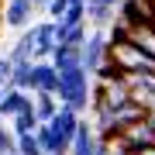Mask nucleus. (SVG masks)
I'll return each mask as SVG.
<instances>
[{"mask_svg":"<svg viewBox=\"0 0 155 155\" xmlns=\"http://www.w3.org/2000/svg\"><path fill=\"white\" fill-rule=\"evenodd\" d=\"M72 4H90V0H72Z\"/></svg>","mask_w":155,"mask_h":155,"instance_id":"nucleus-20","label":"nucleus"},{"mask_svg":"<svg viewBox=\"0 0 155 155\" xmlns=\"http://www.w3.org/2000/svg\"><path fill=\"white\" fill-rule=\"evenodd\" d=\"M107 55H110V38H107L104 31H90V38L83 45V69L90 76H97V72L107 66Z\"/></svg>","mask_w":155,"mask_h":155,"instance_id":"nucleus-3","label":"nucleus"},{"mask_svg":"<svg viewBox=\"0 0 155 155\" xmlns=\"http://www.w3.org/2000/svg\"><path fill=\"white\" fill-rule=\"evenodd\" d=\"M14 152H17V134L0 124V155H14Z\"/></svg>","mask_w":155,"mask_h":155,"instance_id":"nucleus-16","label":"nucleus"},{"mask_svg":"<svg viewBox=\"0 0 155 155\" xmlns=\"http://www.w3.org/2000/svg\"><path fill=\"white\" fill-rule=\"evenodd\" d=\"M11 76H14V59L4 55L0 59V90H11Z\"/></svg>","mask_w":155,"mask_h":155,"instance_id":"nucleus-17","label":"nucleus"},{"mask_svg":"<svg viewBox=\"0 0 155 155\" xmlns=\"http://www.w3.org/2000/svg\"><path fill=\"white\" fill-rule=\"evenodd\" d=\"M11 90H35V62H24V66H14V76H11Z\"/></svg>","mask_w":155,"mask_h":155,"instance_id":"nucleus-14","label":"nucleus"},{"mask_svg":"<svg viewBox=\"0 0 155 155\" xmlns=\"http://www.w3.org/2000/svg\"><path fill=\"white\" fill-rule=\"evenodd\" d=\"M0 121H4V117H0Z\"/></svg>","mask_w":155,"mask_h":155,"instance_id":"nucleus-21","label":"nucleus"},{"mask_svg":"<svg viewBox=\"0 0 155 155\" xmlns=\"http://www.w3.org/2000/svg\"><path fill=\"white\" fill-rule=\"evenodd\" d=\"M48 62H52L59 72L79 69V66H83V48H79V45H55V52H52Z\"/></svg>","mask_w":155,"mask_h":155,"instance_id":"nucleus-9","label":"nucleus"},{"mask_svg":"<svg viewBox=\"0 0 155 155\" xmlns=\"http://www.w3.org/2000/svg\"><path fill=\"white\" fill-rule=\"evenodd\" d=\"M97 4H104L107 11H114V14H117V11H121V4H124V0H97Z\"/></svg>","mask_w":155,"mask_h":155,"instance_id":"nucleus-18","label":"nucleus"},{"mask_svg":"<svg viewBox=\"0 0 155 155\" xmlns=\"http://www.w3.org/2000/svg\"><path fill=\"white\" fill-rule=\"evenodd\" d=\"M14 155H17V152H14Z\"/></svg>","mask_w":155,"mask_h":155,"instance_id":"nucleus-22","label":"nucleus"},{"mask_svg":"<svg viewBox=\"0 0 155 155\" xmlns=\"http://www.w3.org/2000/svg\"><path fill=\"white\" fill-rule=\"evenodd\" d=\"M7 55L14 59V66H24V62H35V55H38V38H35V28L21 31L17 35V41L11 45V52Z\"/></svg>","mask_w":155,"mask_h":155,"instance_id":"nucleus-7","label":"nucleus"},{"mask_svg":"<svg viewBox=\"0 0 155 155\" xmlns=\"http://www.w3.org/2000/svg\"><path fill=\"white\" fill-rule=\"evenodd\" d=\"M79 124H83V117H79V110H72V107H66V104H62L59 117L52 121V127H55V131H59V134H62L66 141H72V138L79 134Z\"/></svg>","mask_w":155,"mask_h":155,"instance_id":"nucleus-10","label":"nucleus"},{"mask_svg":"<svg viewBox=\"0 0 155 155\" xmlns=\"http://www.w3.org/2000/svg\"><path fill=\"white\" fill-rule=\"evenodd\" d=\"M17 155H45L41 141H38V131L35 134H17Z\"/></svg>","mask_w":155,"mask_h":155,"instance_id":"nucleus-15","label":"nucleus"},{"mask_svg":"<svg viewBox=\"0 0 155 155\" xmlns=\"http://www.w3.org/2000/svg\"><path fill=\"white\" fill-rule=\"evenodd\" d=\"M72 155H100V134L90 121L79 124V134L72 138Z\"/></svg>","mask_w":155,"mask_h":155,"instance_id":"nucleus-8","label":"nucleus"},{"mask_svg":"<svg viewBox=\"0 0 155 155\" xmlns=\"http://www.w3.org/2000/svg\"><path fill=\"white\" fill-rule=\"evenodd\" d=\"M117 138H121V141H124V148L134 155V152H141V148H148V145H155V124L145 117V121L131 124L124 134H117Z\"/></svg>","mask_w":155,"mask_h":155,"instance_id":"nucleus-5","label":"nucleus"},{"mask_svg":"<svg viewBox=\"0 0 155 155\" xmlns=\"http://www.w3.org/2000/svg\"><path fill=\"white\" fill-rule=\"evenodd\" d=\"M35 97H28L24 90H7L4 100H0V117H17L24 107H31Z\"/></svg>","mask_w":155,"mask_h":155,"instance_id":"nucleus-11","label":"nucleus"},{"mask_svg":"<svg viewBox=\"0 0 155 155\" xmlns=\"http://www.w3.org/2000/svg\"><path fill=\"white\" fill-rule=\"evenodd\" d=\"M35 110H38L41 124H52L59 117V110H62V100L55 93H35Z\"/></svg>","mask_w":155,"mask_h":155,"instance_id":"nucleus-12","label":"nucleus"},{"mask_svg":"<svg viewBox=\"0 0 155 155\" xmlns=\"http://www.w3.org/2000/svg\"><path fill=\"white\" fill-rule=\"evenodd\" d=\"M31 14H35V0H7V4H4V24L14 28V31L35 28V24H31Z\"/></svg>","mask_w":155,"mask_h":155,"instance_id":"nucleus-4","label":"nucleus"},{"mask_svg":"<svg viewBox=\"0 0 155 155\" xmlns=\"http://www.w3.org/2000/svg\"><path fill=\"white\" fill-rule=\"evenodd\" d=\"M38 127H41V117H38V110H35V104L24 107L17 117H11V131L14 134H35Z\"/></svg>","mask_w":155,"mask_h":155,"instance_id":"nucleus-13","label":"nucleus"},{"mask_svg":"<svg viewBox=\"0 0 155 155\" xmlns=\"http://www.w3.org/2000/svg\"><path fill=\"white\" fill-rule=\"evenodd\" d=\"M107 59H110L117 69H124V72L155 69V59L148 55V52H141L134 41H127V38H110V55H107Z\"/></svg>","mask_w":155,"mask_h":155,"instance_id":"nucleus-2","label":"nucleus"},{"mask_svg":"<svg viewBox=\"0 0 155 155\" xmlns=\"http://www.w3.org/2000/svg\"><path fill=\"white\" fill-rule=\"evenodd\" d=\"M52 4V0H35V7H48Z\"/></svg>","mask_w":155,"mask_h":155,"instance_id":"nucleus-19","label":"nucleus"},{"mask_svg":"<svg viewBox=\"0 0 155 155\" xmlns=\"http://www.w3.org/2000/svg\"><path fill=\"white\" fill-rule=\"evenodd\" d=\"M62 86V72L52 62H35V93H55Z\"/></svg>","mask_w":155,"mask_h":155,"instance_id":"nucleus-6","label":"nucleus"},{"mask_svg":"<svg viewBox=\"0 0 155 155\" xmlns=\"http://www.w3.org/2000/svg\"><path fill=\"white\" fill-rule=\"evenodd\" d=\"M59 100L66 107L83 114L86 107H93V83H90V72L79 66V69H69L62 72V86H59Z\"/></svg>","mask_w":155,"mask_h":155,"instance_id":"nucleus-1","label":"nucleus"}]
</instances>
